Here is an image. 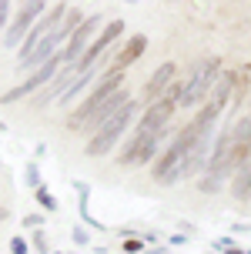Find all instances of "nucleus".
<instances>
[{
	"mask_svg": "<svg viewBox=\"0 0 251 254\" xmlns=\"http://www.w3.org/2000/svg\"><path fill=\"white\" fill-rule=\"evenodd\" d=\"M34 248H37L40 254H50V241H47V234H44V231H34Z\"/></svg>",
	"mask_w": 251,
	"mask_h": 254,
	"instance_id": "nucleus-21",
	"label": "nucleus"
},
{
	"mask_svg": "<svg viewBox=\"0 0 251 254\" xmlns=\"http://www.w3.org/2000/svg\"><path fill=\"white\" fill-rule=\"evenodd\" d=\"M124 251H131V254L144 251V241H138V238H127V241H124Z\"/></svg>",
	"mask_w": 251,
	"mask_h": 254,
	"instance_id": "nucleus-23",
	"label": "nucleus"
},
{
	"mask_svg": "<svg viewBox=\"0 0 251 254\" xmlns=\"http://www.w3.org/2000/svg\"><path fill=\"white\" fill-rule=\"evenodd\" d=\"M127 101H131V94H127V90L121 87V90H117V94H111L107 101H100L97 107H94V111H90V114H87V121H84V124L77 127V130H84V134H94V130H97V127L104 124L107 117H114V114H117V111H121V107H124Z\"/></svg>",
	"mask_w": 251,
	"mask_h": 254,
	"instance_id": "nucleus-10",
	"label": "nucleus"
},
{
	"mask_svg": "<svg viewBox=\"0 0 251 254\" xmlns=\"http://www.w3.org/2000/svg\"><path fill=\"white\" fill-rule=\"evenodd\" d=\"M218 74H221V61L218 57H211V61H204L194 67V74L181 84V94H177V107H198V104H204V97H208V90H211V84L218 80Z\"/></svg>",
	"mask_w": 251,
	"mask_h": 254,
	"instance_id": "nucleus-3",
	"label": "nucleus"
},
{
	"mask_svg": "<svg viewBox=\"0 0 251 254\" xmlns=\"http://www.w3.org/2000/svg\"><path fill=\"white\" fill-rule=\"evenodd\" d=\"M251 161V114L238 117L231 124V171H238Z\"/></svg>",
	"mask_w": 251,
	"mask_h": 254,
	"instance_id": "nucleus-8",
	"label": "nucleus"
},
{
	"mask_svg": "<svg viewBox=\"0 0 251 254\" xmlns=\"http://www.w3.org/2000/svg\"><path fill=\"white\" fill-rule=\"evenodd\" d=\"M171 244L181 248V244H188V234H171Z\"/></svg>",
	"mask_w": 251,
	"mask_h": 254,
	"instance_id": "nucleus-27",
	"label": "nucleus"
},
{
	"mask_svg": "<svg viewBox=\"0 0 251 254\" xmlns=\"http://www.w3.org/2000/svg\"><path fill=\"white\" fill-rule=\"evenodd\" d=\"M7 13H10V0H0V27L7 24Z\"/></svg>",
	"mask_w": 251,
	"mask_h": 254,
	"instance_id": "nucleus-26",
	"label": "nucleus"
},
{
	"mask_svg": "<svg viewBox=\"0 0 251 254\" xmlns=\"http://www.w3.org/2000/svg\"><path fill=\"white\" fill-rule=\"evenodd\" d=\"M71 238H74V244H90V231H87V228H81V224H77V228L71 231Z\"/></svg>",
	"mask_w": 251,
	"mask_h": 254,
	"instance_id": "nucleus-22",
	"label": "nucleus"
},
{
	"mask_svg": "<svg viewBox=\"0 0 251 254\" xmlns=\"http://www.w3.org/2000/svg\"><path fill=\"white\" fill-rule=\"evenodd\" d=\"M138 111H141V104H138V101H127L124 107L117 111V114L107 117V121H104V124H100L97 130L90 134V140H87V147H84V151H87L90 157H104V154H107L114 144L121 140V134H124L127 127H131V121L138 117Z\"/></svg>",
	"mask_w": 251,
	"mask_h": 254,
	"instance_id": "nucleus-2",
	"label": "nucleus"
},
{
	"mask_svg": "<svg viewBox=\"0 0 251 254\" xmlns=\"http://www.w3.org/2000/svg\"><path fill=\"white\" fill-rule=\"evenodd\" d=\"M24 178H27V184H30V188H34V190H37V188H44V184H40V171H37V164H34V161L27 164Z\"/></svg>",
	"mask_w": 251,
	"mask_h": 254,
	"instance_id": "nucleus-20",
	"label": "nucleus"
},
{
	"mask_svg": "<svg viewBox=\"0 0 251 254\" xmlns=\"http://www.w3.org/2000/svg\"><path fill=\"white\" fill-rule=\"evenodd\" d=\"M174 74H177V67H174V61H164L154 74H151V80H148V87H144V97L148 101H158L164 90L174 84Z\"/></svg>",
	"mask_w": 251,
	"mask_h": 254,
	"instance_id": "nucleus-12",
	"label": "nucleus"
},
{
	"mask_svg": "<svg viewBox=\"0 0 251 254\" xmlns=\"http://www.w3.org/2000/svg\"><path fill=\"white\" fill-rule=\"evenodd\" d=\"M148 254H171V251H167V248H151Z\"/></svg>",
	"mask_w": 251,
	"mask_h": 254,
	"instance_id": "nucleus-28",
	"label": "nucleus"
},
{
	"mask_svg": "<svg viewBox=\"0 0 251 254\" xmlns=\"http://www.w3.org/2000/svg\"><path fill=\"white\" fill-rule=\"evenodd\" d=\"M121 87H124V74H111V70H107V74H104V80H100L97 87L90 90L87 101H84V104H81V107L74 111V114L67 117V127H71V130H77V127L87 121V114L94 111V107H97L100 101H107V97H111V94H117Z\"/></svg>",
	"mask_w": 251,
	"mask_h": 254,
	"instance_id": "nucleus-5",
	"label": "nucleus"
},
{
	"mask_svg": "<svg viewBox=\"0 0 251 254\" xmlns=\"http://www.w3.org/2000/svg\"><path fill=\"white\" fill-rule=\"evenodd\" d=\"M81 24H84V17H81V10H67V17L61 20V27H57V30L50 34V37H54V44H57V47H61V44H67V40L74 37V30H77Z\"/></svg>",
	"mask_w": 251,
	"mask_h": 254,
	"instance_id": "nucleus-14",
	"label": "nucleus"
},
{
	"mask_svg": "<svg viewBox=\"0 0 251 254\" xmlns=\"http://www.w3.org/2000/svg\"><path fill=\"white\" fill-rule=\"evenodd\" d=\"M34 194H37V204H40V207H47V211H57V197H54L47 188H37Z\"/></svg>",
	"mask_w": 251,
	"mask_h": 254,
	"instance_id": "nucleus-19",
	"label": "nucleus"
},
{
	"mask_svg": "<svg viewBox=\"0 0 251 254\" xmlns=\"http://www.w3.org/2000/svg\"><path fill=\"white\" fill-rule=\"evenodd\" d=\"M10 254H27V241L24 238H13L10 241Z\"/></svg>",
	"mask_w": 251,
	"mask_h": 254,
	"instance_id": "nucleus-24",
	"label": "nucleus"
},
{
	"mask_svg": "<svg viewBox=\"0 0 251 254\" xmlns=\"http://www.w3.org/2000/svg\"><path fill=\"white\" fill-rule=\"evenodd\" d=\"M94 74H97V67H90V70H81V74L74 77V84H71V87L64 90V94L57 97V101H61V104H71L74 97H81V94H84V90H87L90 84H94Z\"/></svg>",
	"mask_w": 251,
	"mask_h": 254,
	"instance_id": "nucleus-15",
	"label": "nucleus"
},
{
	"mask_svg": "<svg viewBox=\"0 0 251 254\" xmlns=\"http://www.w3.org/2000/svg\"><path fill=\"white\" fill-rule=\"evenodd\" d=\"M77 74H81L77 67H64V70H57V77L50 80V94H54V97H61L64 90L74 84V77H77Z\"/></svg>",
	"mask_w": 251,
	"mask_h": 254,
	"instance_id": "nucleus-17",
	"label": "nucleus"
},
{
	"mask_svg": "<svg viewBox=\"0 0 251 254\" xmlns=\"http://www.w3.org/2000/svg\"><path fill=\"white\" fill-rule=\"evenodd\" d=\"M201 140V134L194 130V127H181L174 137H171V144L161 151V157L151 164V171H154V181L161 184V188H174V184H181V178H177V171H181V161L188 157V151L194 147Z\"/></svg>",
	"mask_w": 251,
	"mask_h": 254,
	"instance_id": "nucleus-1",
	"label": "nucleus"
},
{
	"mask_svg": "<svg viewBox=\"0 0 251 254\" xmlns=\"http://www.w3.org/2000/svg\"><path fill=\"white\" fill-rule=\"evenodd\" d=\"M225 174H211V171H204V178H201V184H198V190L201 194H218V190L225 188Z\"/></svg>",
	"mask_w": 251,
	"mask_h": 254,
	"instance_id": "nucleus-18",
	"label": "nucleus"
},
{
	"mask_svg": "<svg viewBox=\"0 0 251 254\" xmlns=\"http://www.w3.org/2000/svg\"><path fill=\"white\" fill-rule=\"evenodd\" d=\"M144 47H148V37H144V34H134V37L127 40V47L121 54H117V57H114V64H111V74H124V67L127 64H134L141 57V54H144Z\"/></svg>",
	"mask_w": 251,
	"mask_h": 254,
	"instance_id": "nucleus-13",
	"label": "nucleus"
},
{
	"mask_svg": "<svg viewBox=\"0 0 251 254\" xmlns=\"http://www.w3.org/2000/svg\"><path fill=\"white\" fill-rule=\"evenodd\" d=\"M40 224H44V217H40V214H27L24 217V228H34V231H37Z\"/></svg>",
	"mask_w": 251,
	"mask_h": 254,
	"instance_id": "nucleus-25",
	"label": "nucleus"
},
{
	"mask_svg": "<svg viewBox=\"0 0 251 254\" xmlns=\"http://www.w3.org/2000/svg\"><path fill=\"white\" fill-rule=\"evenodd\" d=\"M3 217H7V211H3V207H0V221H3Z\"/></svg>",
	"mask_w": 251,
	"mask_h": 254,
	"instance_id": "nucleus-29",
	"label": "nucleus"
},
{
	"mask_svg": "<svg viewBox=\"0 0 251 254\" xmlns=\"http://www.w3.org/2000/svg\"><path fill=\"white\" fill-rule=\"evenodd\" d=\"M127 3H138V0H127Z\"/></svg>",
	"mask_w": 251,
	"mask_h": 254,
	"instance_id": "nucleus-30",
	"label": "nucleus"
},
{
	"mask_svg": "<svg viewBox=\"0 0 251 254\" xmlns=\"http://www.w3.org/2000/svg\"><path fill=\"white\" fill-rule=\"evenodd\" d=\"M235 84H238V74H235V70H221V74H218V80L211 84V90H208L204 104H208L211 111H218V114H225V107H228V101H231Z\"/></svg>",
	"mask_w": 251,
	"mask_h": 254,
	"instance_id": "nucleus-11",
	"label": "nucleus"
},
{
	"mask_svg": "<svg viewBox=\"0 0 251 254\" xmlns=\"http://www.w3.org/2000/svg\"><path fill=\"white\" fill-rule=\"evenodd\" d=\"M231 194H235L238 201H248L251 197V161L231 174Z\"/></svg>",
	"mask_w": 251,
	"mask_h": 254,
	"instance_id": "nucleus-16",
	"label": "nucleus"
},
{
	"mask_svg": "<svg viewBox=\"0 0 251 254\" xmlns=\"http://www.w3.org/2000/svg\"><path fill=\"white\" fill-rule=\"evenodd\" d=\"M67 10H71L67 3H57L54 10H47V13H44V17L37 20V24H34L30 30H27V37L20 40V57H17V64H20V61H27V57H30V54L37 51V47H40V44H44V40L50 37V34H54V30H57V27H61V20L67 17Z\"/></svg>",
	"mask_w": 251,
	"mask_h": 254,
	"instance_id": "nucleus-4",
	"label": "nucleus"
},
{
	"mask_svg": "<svg viewBox=\"0 0 251 254\" xmlns=\"http://www.w3.org/2000/svg\"><path fill=\"white\" fill-rule=\"evenodd\" d=\"M61 64H64V61H61V54H54L47 64H40V67H37V74H34V77H27L24 84H17L13 90H7V94L0 97V104H13V101H20V97H27V94H34L37 87L50 84V80L57 77V70H61Z\"/></svg>",
	"mask_w": 251,
	"mask_h": 254,
	"instance_id": "nucleus-6",
	"label": "nucleus"
},
{
	"mask_svg": "<svg viewBox=\"0 0 251 254\" xmlns=\"http://www.w3.org/2000/svg\"><path fill=\"white\" fill-rule=\"evenodd\" d=\"M44 7H47V0H27L24 10L17 13V20L7 27V37H3V44H7V47H17V44L27 37V30H30V27H34L40 17H44Z\"/></svg>",
	"mask_w": 251,
	"mask_h": 254,
	"instance_id": "nucleus-7",
	"label": "nucleus"
},
{
	"mask_svg": "<svg viewBox=\"0 0 251 254\" xmlns=\"http://www.w3.org/2000/svg\"><path fill=\"white\" fill-rule=\"evenodd\" d=\"M97 27H100V17L94 13V17H87V20L74 30V37L67 40V47H64V54H61V61L67 64V67H74V64L84 57V51L90 47V34H94Z\"/></svg>",
	"mask_w": 251,
	"mask_h": 254,
	"instance_id": "nucleus-9",
	"label": "nucleus"
}]
</instances>
